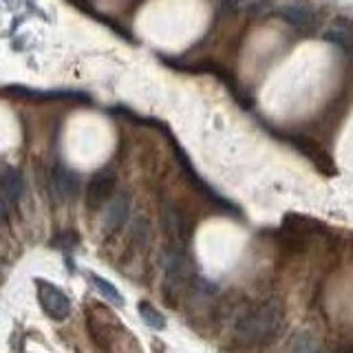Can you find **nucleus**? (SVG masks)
Segmentation results:
<instances>
[{
  "label": "nucleus",
  "instance_id": "1",
  "mask_svg": "<svg viewBox=\"0 0 353 353\" xmlns=\"http://www.w3.org/2000/svg\"><path fill=\"white\" fill-rule=\"evenodd\" d=\"M285 312L279 298H268L243 312L234 323V334L245 345H268L283 331Z\"/></svg>",
  "mask_w": 353,
  "mask_h": 353
},
{
  "label": "nucleus",
  "instance_id": "2",
  "mask_svg": "<svg viewBox=\"0 0 353 353\" xmlns=\"http://www.w3.org/2000/svg\"><path fill=\"white\" fill-rule=\"evenodd\" d=\"M115 183H117V174L113 168H99L86 185V208L93 210V212L104 208L115 192Z\"/></svg>",
  "mask_w": 353,
  "mask_h": 353
},
{
  "label": "nucleus",
  "instance_id": "3",
  "mask_svg": "<svg viewBox=\"0 0 353 353\" xmlns=\"http://www.w3.org/2000/svg\"><path fill=\"white\" fill-rule=\"evenodd\" d=\"M38 283V301L42 309L53 320H64L71 314V301L60 287L51 285L49 281H36Z\"/></svg>",
  "mask_w": 353,
  "mask_h": 353
},
{
  "label": "nucleus",
  "instance_id": "4",
  "mask_svg": "<svg viewBox=\"0 0 353 353\" xmlns=\"http://www.w3.org/2000/svg\"><path fill=\"white\" fill-rule=\"evenodd\" d=\"M22 194H25V181H22V174L11 168V165H5L3 170V212L5 216L9 214L11 205H18Z\"/></svg>",
  "mask_w": 353,
  "mask_h": 353
},
{
  "label": "nucleus",
  "instance_id": "5",
  "mask_svg": "<svg viewBox=\"0 0 353 353\" xmlns=\"http://www.w3.org/2000/svg\"><path fill=\"white\" fill-rule=\"evenodd\" d=\"M163 228H165L168 236L174 243L172 248H183L185 250V243H188V239H190V230H188V223L183 221V216L176 212V210L168 208L163 212Z\"/></svg>",
  "mask_w": 353,
  "mask_h": 353
},
{
  "label": "nucleus",
  "instance_id": "6",
  "mask_svg": "<svg viewBox=\"0 0 353 353\" xmlns=\"http://www.w3.org/2000/svg\"><path fill=\"white\" fill-rule=\"evenodd\" d=\"M53 188H55V194H58L62 201L66 199H73L77 194V188H80V179L77 174L71 172L69 168H55L53 170Z\"/></svg>",
  "mask_w": 353,
  "mask_h": 353
},
{
  "label": "nucleus",
  "instance_id": "7",
  "mask_svg": "<svg viewBox=\"0 0 353 353\" xmlns=\"http://www.w3.org/2000/svg\"><path fill=\"white\" fill-rule=\"evenodd\" d=\"M128 208H130V199L128 194H117L113 201H110L108 210H106V228L110 232L119 230L126 223L128 219Z\"/></svg>",
  "mask_w": 353,
  "mask_h": 353
},
{
  "label": "nucleus",
  "instance_id": "8",
  "mask_svg": "<svg viewBox=\"0 0 353 353\" xmlns=\"http://www.w3.org/2000/svg\"><path fill=\"white\" fill-rule=\"evenodd\" d=\"M281 18L287 22V25H292L296 29H312L316 25L314 11L303 5H290V7L281 9Z\"/></svg>",
  "mask_w": 353,
  "mask_h": 353
},
{
  "label": "nucleus",
  "instance_id": "9",
  "mask_svg": "<svg viewBox=\"0 0 353 353\" xmlns=\"http://www.w3.org/2000/svg\"><path fill=\"white\" fill-rule=\"evenodd\" d=\"M292 143L294 146L301 150L303 154H307L309 159H312L318 168H323L325 172H334V165H331V159L327 157V152L318 146V143H314V141H309V139H305V137H301V139H292Z\"/></svg>",
  "mask_w": 353,
  "mask_h": 353
},
{
  "label": "nucleus",
  "instance_id": "10",
  "mask_svg": "<svg viewBox=\"0 0 353 353\" xmlns=\"http://www.w3.org/2000/svg\"><path fill=\"white\" fill-rule=\"evenodd\" d=\"M88 279H91L93 287H95V290L106 298L108 303H113V305H117V307L124 305V298H121V294H119V292L115 290V287H113V283H108L106 279H102V276H97V274H91V276H88Z\"/></svg>",
  "mask_w": 353,
  "mask_h": 353
},
{
  "label": "nucleus",
  "instance_id": "11",
  "mask_svg": "<svg viewBox=\"0 0 353 353\" xmlns=\"http://www.w3.org/2000/svg\"><path fill=\"white\" fill-rule=\"evenodd\" d=\"M318 351H320L318 340L314 338V334H309V331L296 334L290 347V353H318Z\"/></svg>",
  "mask_w": 353,
  "mask_h": 353
},
{
  "label": "nucleus",
  "instance_id": "12",
  "mask_svg": "<svg viewBox=\"0 0 353 353\" xmlns=\"http://www.w3.org/2000/svg\"><path fill=\"white\" fill-rule=\"evenodd\" d=\"M139 316L143 318V323H146L150 329H163L165 327V318H163V314L161 312H157L150 303H139Z\"/></svg>",
  "mask_w": 353,
  "mask_h": 353
},
{
  "label": "nucleus",
  "instance_id": "13",
  "mask_svg": "<svg viewBox=\"0 0 353 353\" xmlns=\"http://www.w3.org/2000/svg\"><path fill=\"white\" fill-rule=\"evenodd\" d=\"M329 42H334L336 47H340V49H345V51H349L351 47H353V42H351V36L345 31V29H338V27H334V29H329L327 31V36H325Z\"/></svg>",
  "mask_w": 353,
  "mask_h": 353
},
{
  "label": "nucleus",
  "instance_id": "14",
  "mask_svg": "<svg viewBox=\"0 0 353 353\" xmlns=\"http://www.w3.org/2000/svg\"><path fill=\"white\" fill-rule=\"evenodd\" d=\"M221 3H223L225 7H230V9H232V7H236V5L241 3V0H221Z\"/></svg>",
  "mask_w": 353,
  "mask_h": 353
},
{
  "label": "nucleus",
  "instance_id": "15",
  "mask_svg": "<svg viewBox=\"0 0 353 353\" xmlns=\"http://www.w3.org/2000/svg\"><path fill=\"white\" fill-rule=\"evenodd\" d=\"M340 353H353V349H347V351H340Z\"/></svg>",
  "mask_w": 353,
  "mask_h": 353
}]
</instances>
